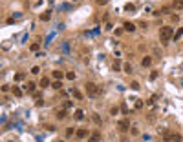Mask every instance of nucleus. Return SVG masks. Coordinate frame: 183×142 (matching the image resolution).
I'll return each instance as SVG.
<instances>
[{
    "instance_id": "1",
    "label": "nucleus",
    "mask_w": 183,
    "mask_h": 142,
    "mask_svg": "<svg viewBox=\"0 0 183 142\" xmlns=\"http://www.w3.org/2000/svg\"><path fill=\"white\" fill-rule=\"evenodd\" d=\"M170 38H172V27L170 26H161V29H159V42L161 44H169Z\"/></svg>"
},
{
    "instance_id": "2",
    "label": "nucleus",
    "mask_w": 183,
    "mask_h": 142,
    "mask_svg": "<svg viewBox=\"0 0 183 142\" xmlns=\"http://www.w3.org/2000/svg\"><path fill=\"white\" fill-rule=\"evenodd\" d=\"M84 89H86V93H88L90 98L99 97V86H97V84H93V82H86V84H84Z\"/></svg>"
},
{
    "instance_id": "3",
    "label": "nucleus",
    "mask_w": 183,
    "mask_h": 142,
    "mask_svg": "<svg viewBox=\"0 0 183 142\" xmlns=\"http://www.w3.org/2000/svg\"><path fill=\"white\" fill-rule=\"evenodd\" d=\"M117 128H119V131L126 133V131L130 129V120H128V118H121L119 122H117Z\"/></svg>"
},
{
    "instance_id": "4",
    "label": "nucleus",
    "mask_w": 183,
    "mask_h": 142,
    "mask_svg": "<svg viewBox=\"0 0 183 142\" xmlns=\"http://www.w3.org/2000/svg\"><path fill=\"white\" fill-rule=\"evenodd\" d=\"M152 62H154L152 56H143V60H141V66H143V68H150Z\"/></svg>"
},
{
    "instance_id": "5",
    "label": "nucleus",
    "mask_w": 183,
    "mask_h": 142,
    "mask_svg": "<svg viewBox=\"0 0 183 142\" xmlns=\"http://www.w3.org/2000/svg\"><path fill=\"white\" fill-rule=\"evenodd\" d=\"M123 29L128 31V33H134V31H136V24H134V22H125V24H123Z\"/></svg>"
},
{
    "instance_id": "6",
    "label": "nucleus",
    "mask_w": 183,
    "mask_h": 142,
    "mask_svg": "<svg viewBox=\"0 0 183 142\" xmlns=\"http://www.w3.org/2000/svg\"><path fill=\"white\" fill-rule=\"evenodd\" d=\"M170 7H172V9H176V11H183V0H174Z\"/></svg>"
},
{
    "instance_id": "7",
    "label": "nucleus",
    "mask_w": 183,
    "mask_h": 142,
    "mask_svg": "<svg viewBox=\"0 0 183 142\" xmlns=\"http://www.w3.org/2000/svg\"><path fill=\"white\" fill-rule=\"evenodd\" d=\"M51 20V11H44L40 15V22H50Z\"/></svg>"
},
{
    "instance_id": "8",
    "label": "nucleus",
    "mask_w": 183,
    "mask_h": 142,
    "mask_svg": "<svg viewBox=\"0 0 183 142\" xmlns=\"http://www.w3.org/2000/svg\"><path fill=\"white\" fill-rule=\"evenodd\" d=\"M11 91H13V95H15L17 98H20V97L24 95V93H22V89H20L18 86H13V88H11Z\"/></svg>"
},
{
    "instance_id": "9",
    "label": "nucleus",
    "mask_w": 183,
    "mask_h": 142,
    "mask_svg": "<svg viewBox=\"0 0 183 142\" xmlns=\"http://www.w3.org/2000/svg\"><path fill=\"white\" fill-rule=\"evenodd\" d=\"M170 9H172V7H170V6H167V7H163V9L156 11L154 15H156V16H161V15H169V11H170Z\"/></svg>"
},
{
    "instance_id": "10",
    "label": "nucleus",
    "mask_w": 183,
    "mask_h": 142,
    "mask_svg": "<svg viewBox=\"0 0 183 142\" xmlns=\"http://www.w3.org/2000/svg\"><path fill=\"white\" fill-rule=\"evenodd\" d=\"M38 86H40V88H50V78H48V77H42Z\"/></svg>"
},
{
    "instance_id": "11",
    "label": "nucleus",
    "mask_w": 183,
    "mask_h": 142,
    "mask_svg": "<svg viewBox=\"0 0 183 142\" xmlns=\"http://www.w3.org/2000/svg\"><path fill=\"white\" fill-rule=\"evenodd\" d=\"M24 88H26V91H28V93H33V91H35V88H37V84H35V82H28Z\"/></svg>"
},
{
    "instance_id": "12",
    "label": "nucleus",
    "mask_w": 183,
    "mask_h": 142,
    "mask_svg": "<svg viewBox=\"0 0 183 142\" xmlns=\"http://www.w3.org/2000/svg\"><path fill=\"white\" fill-rule=\"evenodd\" d=\"M66 115H68V113H66V109H64V108L57 111V118H59V120H64V118H66Z\"/></svg>"
},
{
    "instance_id": "13",
    "label": "nucleus",
    "mask_w": 183,
    "mask_h": 142,
    "mask_svg": "<svg viewBox=\"0 0 183 142\" xmlns=\"http://www.w3.org/2000/svg\"><path fill=\"white\" fill-rule=\"evenodd\" d=\"M77 138H84V137H88V129H77Z\"/></svg>"
},
{
    "instance_id": "14",
    "label": "nucleus",
    "mask_w": 183,
    "mask_h": 142,
    "mask_svg": "<svg viewBox=\"0 0 183 142\" xmlns=\"http://www.w3.org/2000/svg\"><path fill=\"white\" fill-rule=\"evenodd\" d=\"M24 78H26V75H24L22 71H18V73H15V80H17V82H22Z\"/></svg>"
},
{
    "instance_id": "15",
    "label": "nucleus",
    "mask_w": 183,
    "mask_h": 142,
    "mask_svg": "<svg viewBox=\"0 0 183 142\" xmlns=\"http://www.w3.org/2000/svg\"><path fill=\"white\" fill-rule=\"evenodd\" d=\"M99 138H101V135H99V131H95V133L88 138V142H99Z\"/></svg>"
},
{
    "instance_id": "16",
    "label": "nucleus",
    "mask_w": 183,
    "mask_h": 142,
    "mask_svg": "<svg viewBox=\"0 0 183 142\" xmlns=\"http://www.w3.org/2000/svg\"><path fill=\"white\" fill-rule=\"evenodd\" d=\"M84 118V111L83 109H77L75 111V120H83Z\"/></svg>"
},
{
    "instance_id": "17",
    "label": "nucleus",
    "mask_w": 183,
    "mask_h": 142,
    "mask_svg": "<svg viewBox=\"0 0 183 142\" xmlns=\"http://www.w3.org/2000/svg\"><path fill=\"white\" fill-rule=\"evenodd\" d=\"M123 71H125V73H128V75H132V73H134V69H132V66H130L128 62L123 66Z\"/></svg>"
},
{
    "instance_id": "18",
    "label": "nucleus",
    "mask_w": 183,
    "mask_h": 142,
    "mask_svg": "<svg viewBox=\"0 0 183 142\" xmlns=\"http://www.w3.org/2000/svg\"><path fill=\"white\" fill-rule=\"evenodd\" d=\"M112 69H114V71H119V69H121V62H119V60H114Z\"/></svg>"
},
{
    "instance_id": "19",
    "label": "nucleus",
    "mask_w": 183,
    "mask_h": 142,
    "mask_svg": "<svg viewBox=\"0 0 183 142\" xmlns=\"http://www.w3.org/2000/svg\"><path fill=\"white\" fill-rule=\"evenodd\" d=\"M170 142H181V135H178V133H174V135L170 137Z\"/></svg>"
},
{
    "instance_id": "20",
    "label": "nucleus",
    "mask_w": 183,
    "mask_h": 142,
    "mask_svg": "<svg viewBox=\"0 0 183 142\" xmlns=\"http://www.w3.org/2000/svg\"><path fill=\"white\" fill-rule=\"evenodd\" d=\"M170 22H172V24H178V22H179V15H176V13L170 15Z\"/></svg>"
},
{
    "instance_id": "21",
    "label": "nucleus",
    "mask_w": 183,
    "mask_h": 142,
    "mask_svg": "<svg viewBox=\"0 0 183 142\" xmlns=\"http://www.w3.org/2000/svg\"><path fill=\"white\" fill-rule=\"evenodd\" d=\"M75 133H77V131H75V128H68V129H66V137H73Z\"/></svg>"
},
{
    "instance_id": "22",
    "label": "nucleus",
    "mask_w": 183,
    "mask_h": 142,
    "mask_svg": "<svg viewBox=\"0 0 183 142\" xmlns=\"http://www.w3.org/2000/svg\"><path fill=\"white\" fill-rule=\"evenodd\" d=\"M183 36V27H179L178 31H176V35H174V40H178V38H181Z\"/></svg>"
},
{
    "instance_id": "23",
    "label": "nucleus",
    "mask_w": 183,
    "mask_h": 142,
    "mask_svg": "<svg viewBox=\"0 0 183 142\" xmlns=\"http://www.w3.org/2000/svg\"><path fill=\"white\" fill-rule=\"evenodd\" d=\"M53 78L55 80H60V78H62V71H53Z\"/></svg>"
},
{
    "instance_id": "24",
    "label": "nucleus",
    "mask_w": 183,
    "mask_h": 142,
    "mask_svg": "<svg viewBox=\"0 0 183 142\" xmlns=\"http://www.w3.org/2000/svg\"><path fill=\"white\" fill-rule=\"evenodd\" d=\"M38 48H40V44H38V42H33V44L29 46V49H31V51H38Z\"/></svg>"
},
{
    "instance_id": "25",
    "label": "nucleus",
    "mask_w": 183,
    "mask_h": 142,
    "mask_svg": "<svg viewBox=\"0 0 183 142\" xmlns=\"http://www.w3.org/2000/svg\"><path fill=\"white\" fill-rule=\"evenodd\" d=\"M51 88H55V89H60V88H62V84H60V80H55V82L51 84Z\"/></svg>"
},
{
    "instance_id": "26",
    "label": "nucleus",
    "mask_w": 183,
    "mask_h": 142,
    "mask_svg": "<svg viewBox=\"0 0 183 142\" xmlns=\"http://www.w3.org/2000/svg\"><path fill=\"white\" fill-rule=\"evenodd\" d=\"M143 106H145V102H143V100H136V109H141Z\"/></svg>"
},
{
    "instance_id": "27",
    "label": "nucleus",
    "mask_w": 183,
    "mask_h": 142,
    "mask_svg": "<svg viewBox=\"0 0 183 142\" xmlns=\"http://www.w3.org/2000/svg\"><path fill=\"white\" fill-rule=\"evenodd\" d=\"M66 78H68V80H75V73H73V71H68V73H66Z\"/></svg>"
},
{
    "instance_id": "28",
    "label": "nucleus",
    "mask_w": 183,
    "mask_h": 142,
    "mask_svg": "<svg viewBox=\"0 0 183 142\" xmlns=\"http://www.w3.org/2000/svg\"><path fill=\"white\" fill-rule=\"evenodd\" d=\"M125 9H126V11H136V6H134V4H126Z\"/></svg>"
},
{
    "instance_id": "29",
    "label": "nucleus",
    "mask_w": 183,
    "mask_h": 142,
    "mask_svg": "<svg viewBox=\"0 0 183 142\" xmlns=\"http://www.w3.org/2000/svg\"><path fill=\"white\" fill-rule=\"evenodd\" d=\"M31 73H33V75H38V73H40V68H38V66H33V68H31Z\"/></svg>"
},
{
    "instance_id": "30",
    "label": "nucleus",
    "mask_w": 183,
    "mask_h": 142,
    "mask_svg": "<svg viewBox=\"0 0 183 142\" xmlns=\"http://www.w3.org/2000/svg\"><path fill=\"white\" fill-rule=\"evenodd\" d=\"M130 88H132L134 91H137V89H139L141 86H139V82H132V84H130Z\"/></svg>"
},
{
    "instance_id": "31",
    "label": "nucleus",
    "mask_w": 183,
    "mask_h": 142,
    "mask_svg": "<svg viewBox=\"0 0 183 142\" xmlns=\"http://www.w3.org/2000/svg\"><path fill=\"white\" fill-rule=\"evenodd\" d=\"M35 106H37V108H40V106H44V100H42V98H37V102H35Z\"/></svg>"
},
{
    "instance_id": "32",
    "label": "nucleus",
    "mask_w": 183,
    "mask_h": 142,
    "mask_svg": "<svg viewBox=\"0 0 183 142\" xmlns=\"http://www.w3.org/2000/svg\"><path fill=\"white\" fill-rule=\"evenodd\" d=\"M170 137H172V135H170L169 131H163V138H165V140H170Z\"/></svg>"
},
{
    "instance_id": "33",
    "label": "nucleus",
    "mask_w": 183,
    "mask_h": 142,
    "mask_svg": "<svg viewBox=\"0 0 183 142\" xmlns=\"http://www.w3.org/2000/svg\"><path fill=\"white\" fill-rule=\"evenodd\" d=\"M73 97H75V98H77V100H81V98H83V95H81V93H79V91H73Z\"/></svg>"
},
{
    "instance_id": "34",
    "label": "nucleus",
    "mask_w": 183,
    "mask_h": 142,
    "mask_svg": "<svg viewBox=\"0 0 183 142\" xmlns=\"http://www.w3.org/2000/svg\"><path fill=\"white\" fill-rule=\"evenodd\" d=\"M73 106V102H71V100H68V102H64V109H68V108H71Z\"/></svg>"
},
{
    "instance_id": "35",
    "label": "nucleus",
    "mask_w": 183,
    "mask_h": 142,
    "mask_svg": "<svg viewBox=\"0 0 183 142\" xmlns=\"http://www.w3.org/2000/svg\"><path fill=\"white\" fill-rule=\"evenodd\" d=\"M156 78H157V71H152L150 73V80H156Z\"/></svg>"
},
{
    "instance_id": "36",
    "label": "nucleus",
    "mask_w": 183,
    "mask_h": 142,
    "mask_svg": "<svg viewBox=\"0 0 183 142\" xmlns=\"http://www.w3.org/2000/svg\"><path fill=\"white\" fill-rule=\"evenodd\" d=\"M95 2H97L99 6H105V4H108V0H95Z\"/></svg>"
},
{
    "instance_id": "37",
    "label": "nucleus",
    "mask_w": 183,
    "mask_h": 142,
    "mask_svg": "<svg viewBox=\"0 0 183 142\" xmlns=\"http://www.w3.org/2000/svg\"><path fill=\"white\" fill-rule=\"evenodd\" d=\"M93 122H95V124H99V126H101V118H99V117H97V115H95V117H93Z\"/></svg>"
},
{
    "instance_id": "38",
    "label": "nucleus",
    "mask_w": 183,
    "mask_h": 142,
    "mask_svg": "<svg viewBox=\"0 0 183 142\" xmlns=\"http://www.w3.org/2000/svg\"><path fill=\"white\" fill-rule=\"evenodd\" d=\"M117 111H119L117 108H112V109H110V113H112V115H117Z\"/></svg>"
},
{
    "instance_id": "39",
    "label": "nucleus",
    "mask_w": 183,
    "mask_h": 142,
    "mask_svg": "<svg viewBox=\"0 0 183 142\" xmlns=\"http://www.w3.org/2000/svg\"><path fill=\"white\" fill-rule=\"evenodd\" d=\"M71 2H75V0H71Z\"/></svg>"
},
{
    "instance_id": "40",
    "label": "nucleus",
    "mask_w": 183,
    "mask_h": 142,
    "mask_svg": "<svg viewBox=\"0 0 183 142\" xmlns=\"http://www.w3.org/2000/svg\"><path fill=\"white\" fill-rule=\"evenodd\" d=\"M9 142H13V140H9Z\"/></svg>"
}]
</instances>
